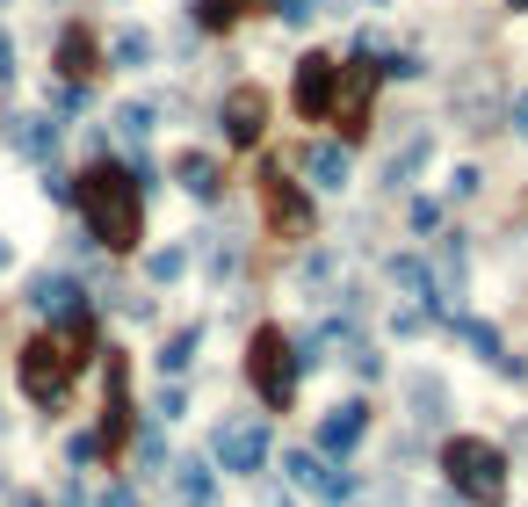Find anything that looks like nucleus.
Listing matches in <instances>:
<instances>
[{"label":"nucleus","mask_w":528,"mask_h":507,"mask_svg":"<svg viewBox=\"0 0 528 507\" xmlns=\"http://www.w3.org/2000/svg\"><path fill=\"white\" fill-rule=\"evenodd\" d=\"M95 363V312L87 319H66V326H44V334H29L15 348V384H22V399L29 406H44L58 413L73 392V377Z\"/></svg>","instance_id":"1"},{"label":"nucleus","mask_w":528,"mask_h":507,"mask_svg":"<svg viewBox=\"0 0 528 507\" xmlns=\"http://www.w3.org/2000/svg\"><path fill=\"white\" fill-rule=\"evenodd\" d=\"M73 211H80L87 240H95L102 254H131L145 240V189H138V174L116 167V160H95V167L80 174Z\"/></svg>","instance_id":"2"},{"label":"nucleus","mask_w":528,"mask_h":507,"mask_svg":"<svg viewBox=\"0 0 528 507\" xmlns=\"http://www.w3.org/2000/svg\"><path fill=\"white\" fill-rule=\"evenodd\" d=\"M442 479H449L456 500L500 507L507 500V450H500V442H485V435H449L442 442Z\"/></svg>","instance_id":"3"},{"label":"nucleus","mask_w":528,"mask_h":507,"mask_svg":"<svg viewBox=\"0 0 528 507\" xmlns=\"http://www.w3.org/2000/svg\"><path fill=\"white\" fill-rule=\"evenodd\" d=\"M246 377H254L268 413H290V399H297V341L283 326H254V341H246Z\"/></svg>","instance_id":"4"},{"label":"nucleus","mask_w":528,"mask_h":507,"mask_svg":"<svg viewBox=\"0 0 528 507\" xmlns=\"http://www.w3.org/2000/svg\"><path fill=\"white\" fill-rule=\"evenodd\" d=\"M283 471H290V486H297V493L333 500V507H348V500L362 493V471L333 464V457H319V450H283Z\"/></svg>","instance_id":"5"},{"label":"nucleus","mask_w":528,"mask_h":507,"mask_svg":"<svg viewBox=\"0 0 528 507\" xmlns=\"http://www.w3.org/2000/svg\"><path fill=\"white\" fill-rule=\"evenodd\" d=\"M22 305L37 312V319H51V326H66V319H87V312H95V305H87V283L66 276V268H37V276L22 283Z\"/></svg>","instance_id":"6"},{"label":"nucleus","mask_w":528,"mask_h":507,"mask_svg":"<svg viewBox=\"0 0 528 507\" xmlns=\"http://www.w3.org/2000/svg\"><path fill=\"white\" fill-rule=\"evenodd\" d=\"M268 428L261 421H217V435H210V464L217 471H232V479H254V471H268Z\"/></svg>","instance_id":"7"},{"label":"nucleus","mask_w":528,"mask_h":507,"mask_svg":"<svg viewBox=\"0 0 528 507\" xmlns=\"http://www.w3.org/2000/svg\"><path fill=\"white\" fill-rule=\"evenodd\" d=\"M377 80H384V66H377L369 51H355V66H340L333 116H340V131H348V138H362V131H369V102H377Z\"/></svg>","instance_id":"8"},{"label":"nucleus","mask_w":528,"mask_h":507,"mask_svg":"<svg viewBox=\"0 0 528 507\" xmlns=\"http://www.w3.org/2000/svg\"><path fill=\"white\" fill-rule=\"evenodd\" d=\"M333 95H340V58L312 51V58H297V80H290V102L304 124H326L333 116Z\"/></svg>","instance_id":"9"},{"label":"nucleus","mask_w":528,"mask_h":507,"mask_svg":"<svg viewBox=\"0 0 528 507\" xmlns=\"http://www.w3.org/2000/svg\"><path fill=\"white\" fill-rule=\"evenodd\" d=\"M261 211H268V225L283 232V240H312V196H304L283 167L261 174Z\"/></svg>","instance_id":"10"},{"label":"nucleus","mask_w":528,"mask_h":507,"mask_svg":"<svg viewBox=\"0 0 528 507\" xmlns=\"http://www.w3.org/2000/svg\"><path fill=\"white\" fill-rule=\"evenodd\" d=\"M362 435H369V406H362V399H340V406H326V413H319L312 450H319V457H333V464H348Z\"/></svg>","instance_id":"11"},{"label":"nucleus","mask_w":528,"mask_h":507,"mask_svg":"<svg viewBox=\"0 0 528 507\" xmlns=\"http://www.w3.org/2000/svg\"><path fill=\"white\" fill-rule=\"evenodd\" d=\"M0 138H8L29 167H51V160H58V138H66V124H58L51 109H29V116H8V124H0Z\"/></svg>","instance_id":"12"},{"label":"nucleus","mask_w":528,"mask_h":507,"mask_svg":"<svg viewBox=\"0 0 528 507\" xmlns=\"http://www.w3.org/2000/svg\"><path fill=\"white\" fill-rule=\"evenodd\" d=\"M217 124H225V145H261V131H268V95L254 80H239L232 95H225V109H217Z\"/></svg>","instance_id":"13"},{"label":"nucleus","mask_w":528,"mask_h":507,"mask_svg":"<svg viewBox=\"0 0 528 507\" xmlns=\"http://www.w3.org/2000/svg\"><path fill=\"white\" fill-rule=\"evenodd\" d=\"M51 66H58V80H80V87H87V73L102 66V44H95V29L66 22V29H58V51H51Z\"/></svg>","instance_id":"14"},{"label":"nucleus","mask_w":528,"mask_h":507,"mask_svg":"<svg viewBox=\"0 0 528 507\" xmlns=\"http://www.w3.org/2000/svg\"><path fill=\"white\" fill-rule=\"evenodd\" d=\"M297 167L312 174L304 189H348V145H333V138H312V145L297 153Z\"/></svg>","instance_id":"15"},{"label":"nucleus","mask_w":528,"mask_h":507,"mask_svg":"<svg viewBox=\"0 0 528 507\" xmlns=\"http://www.w3.org/2000/svg\"><path fill=\"white\" fill-rule=\"evenodd\" d=\"M174 182L189 189L196 203H217V189H225V167H217L210 153H196V145H189V153H174Z\"/></svg>","instance_id":"16"},{"label":"nucleus","mask_w":528,"mask_h":507,"mask_svg":"<svg viewBox=\"0 0 528 507\" xmlns=\"http://www.w3.org/2000/svg\"><path fill=\"white\" fill-rule=\"evenodd\" d=\"M196 348H203V319L174 326V334L160 341V355H152V363H160V377H167V384H181V377H189V363H196Z\"/></svg>","instance_id":"17"},{"label":"nucleus","mask_w":528,"mask_h":507,"mask_svg":"<svg viewBox=\"0 0 528 507\" xmlns=\"http://www.w3.org/2000/svg\"><path fill=\"white\" fill-rule=\"evenodd\" d=\"M174 493H181V507H217V464L210 457H181L174 464Z\"/></svg>","instance_id":"18"},{"label":"nucleus","mask_w":528,"mask_h":507,"mask_svg":"<svg viewBox=\"0 0 528 507\" xmlns=\"http://www.w3.org/2000/svg\"><path fill=\"white\" fill-rule=\"evenodd\" d=\"M152 124H160V102H116V116H109V131L131 145V160L145 153V138H152Z\"/></svg>","instance_id":"19"},{"label":"nucleus","mask_w":528,"mask_h":507,"mask_svg":"<svg viewBox=\"0 0 528 507\" xmlns=\"http://www.w3.org/2000/svg\"><path fill=\"white\" fill-rule=\"evenodd\" d=\"M152 51H160V44H152V29H116V37L102 44V58H109L116 73H138V66H152Z\"/></svg>","instance_id":"20"},{"label":"nucleus","mask_w":528,"mask_h":507,"mask_svg":"<svg viewBox=\"0 0 528 507\" xmlns=\"http://www.w3.org/2000/svg\"><path fill=\"white\" fill-rule=\"evenodd\" d=\"M427 160H434V138H427V131H413V138L391 153V167H384V189H406V182H413V174H420Z\"/></svg>","instance_id":"21"},{"label":"nucleus","mask_w":528,"mask_h":507,"mask_svg":"<svg viewBox=\"0 0 528 507\" xmlns=\"http://www.w3.org/2000/svg\"><path fill=\"white\" fill-rule=\"evenodd\" d=\"M456 334H463V348H471L478 363H507V348H500V326H492V319H471V312H463V319H456Z\"/></svg>","instance_id":"22"},{"label":"nucleus","mask_w":528,"mask_h":507,"mask_svg":"<svg viewBox=\"0 0 528 507\" xmlns=\"http://www.w3.org/2000/svg\"><path fill=\"white\" fill-rule=\"evenodd\" d=\"M427 268H434V276H442V283L456 290V283H463V268H471V247H463V232H449V240L434 247V261H427Z\"/></svg>","instance_id":"23"},{"label":"nucleus","mask_w":528,"mask_h":507,"mask_svg":"<svg viewBox=\"0 0 528 507\" xmlns=\"http://www.w3.org/2000/svg\"><path fill=\"white\" fill-rule=\"evenodd\" d=\"M145 276H152V283H181V276H189V247H160V254H145Z\"/></svg>","instance_id":"24"},{"label":"nucleus","mask_w":528,"mask_h":507,"mask_svg":"<svg viewBox=\"0 0 528 507\" xmlns=\"http://www.w3.org/2000/svg\"><path fill=\"white\" fill-rule=\"evenodd\" d=\"M181 413H189V384H160V399H152V421H160V428H174Z\"/></svg>","instance_id":"25"},{"label":"nucleus","mask_w":528,"mask_h":507,"mask_svg":"<svg viewBox=\"0 0 528 507\" xmlns=\"http://www.w3.org/2000/svg\"><path fill=\"white\" fill-rule=\"evenodd\" d=\"M37 189H44V203H73L80 174H66V167H37Z\"/></svg>","instance_id":"26"},{"label":"nucleus","mask_w":528,"mask_h":507,"mask_svg":"<svg viewBox=\"0 0 528 507\" xmlns=\"http://www.w3.org/2000/svg\"><path fill=\"white\" fill-rule=\"evenodd\" d=\"M239 8H246V0H196V22H203V29H232Z\"/></svg>","instance_id":"27"},{"label":"nucleus","mask_w":528,"mask_h":507,"mask_svg":"<svg viewBox=\"0 0 528 507\" xmlns=\"http://www.w3.org/2000/svg\"><path fill=\"white\" fill-rule=\"evenodd\" d=\"M138 464H145V471H160V464H167V435H160V421L138 428Z\"/></svg>","instance_id":"28"},{"label":"nucleus","mask_w":528,"mask_h":507,"mask_svg":"<svg viewBox=\"0 0 528 507\" xmlns=\"http://www.w3.org/2000/svg\"><path fill=\"white\" fill-rule=\"evenodd\" d=\"M413 406H420V421H442V384H434V377H413Z\"/></svg>","instance_id":"29"},{"label":"nucleus","mask_w":528,"mask_h":507,"mask_svg":"<svg viewBox=\"0 0 528 507\" xmlns=\"http://www.w3.org/2000/svg\"><path fill=\"white\" fill-rule=\"evenodd\" d=\"M413 232H442V203L434 196H413Z\"/></svg>","instance_id":"30"},{"label":"nucleus","mask_w":528,"mask_h":507,"mask_svg":"<svg viewBox=\"0 0 528 507\" xmlns=\"http://www.w3.org/2000/svg\"><path fill=\"white\" fill-rule=\"evenodd\" d=\"M275 15H283L290 29H304V22H312V15H319V0H275Z\"/></svg>","instance_id":"31"},{"label":"nucleus","mask_w":528,"mask_h":507,"mask_svg":"<svg viewBox=\"0 0 528 507\" xmlns=\"http://www.w3.org/2000/svg\"><path fill=\"white\" fill-rule=\"evenodd\" d=\"M66 457H73V464H95V457H102V435H73Z\"/></svg>","instance_id":"32"},{"label":"nucleus","mask_w":528,"mask_h":507,"mask_svg":"<svg viewBox=\"0 0 528 507\" xmlns=\"http://www.w3.org/2000/svg\"><path fill=\"white\" fill-rule=\"evenodd\" d=\"M87 507H138V493H131V486H109V493L87 500Z\"/></svg>","instance_id":"33"},{"label":"nucleus","mask_w":528,"mask_h":507,"mask_svg":"<svg viewBox=\"0 0 528 507\" xmlns=\"http://www.w3.org/2000/svg\"><path fill=\"white\" fill-rule=\"evenodd\" d=\"M8 80H15V37L0 29V87H8Z\"/></svg>","instance_id":"34"},{"label":"nucleus","mask_w":528,"mask_h":507,"mask_svg":"<svg viewBox=\"0 0 528 507\" xmlns=\"http://www.w3.org/2000/svg\"><path fill=\"white\" fill-rule=\"evenodd\" d=\"M58 507H87V493H80V479H66V486H58Z\"/></svg>","instance_id":"35"},{"label":"nucleus","mask_w":528,"mask_h":507,"mask_svg":"<svg viewBox=\"0 0 528 507\" xmlns=\"http://www.w3.org/2000/svg\"><path fill=\"white\" fill-rule=\"evenodd\" d=\"M507 124H514V131H521V138H528V95H521V102H514V116H507Z\"/></svg>","instance_id":"36"},{"label":"nucleus","mask_w":528,"mask_h":507,"mask_svg":"<svg viewBox=\"0 0 528 507\" xmlns=\"http://www.w3.org/2000/svg\"><path fill=\"white\" fill-rule=\"evenodd\" d=\"M0 268H15V240H8V232H0Z\"/></svg>","instance_id":"37"},{"label":"nucleus","mask_w":528,"mask_h":507,"mask_svg":"<svg viewBox=\"0 0 528 507\" xmlns=\"http://www.w3.org/2000/svg\"><path fill=\"white\" fill-rule=\"evenodd\" d=\"M15 507H44V500H37V493H22V500H15Z\"/></svg>","instance_id":"38"},{"label":"nucleus","mask_w":528,"mask_h":507,"mask_svg":"<svg viewBox=\"0 0 528 507\" xmlns=\"http://www.w3.org/2000/svg\"><path fill=\"white\" fill-rule=\"evenodd\" d=\"M507 8H514V15H528V0H507Z\"/></svg>","instance_id":"39"},{"label":"nucleus","mask_w":528,"mask_h":507,"mask_svg":"<svg viewBox=\"0 0 528 507\" xmlns=\"http://www.w3.org/2000/svg\"><path fill=\"white\" fill-rule=\"evenodd\" d=\"M362 8H384V0H362Z\"/></svg>","instance_id":"40"},{"label":"nucleus","mask_w":528,"mask_h":507,"mask_svg":"<svg viewBox=\"0 0 528 507\" xmlns=\"http://www.w3.org/2000/svg\"><path fill=\"white\" fill-rule=\"evenodd\" d=\"M0 8H8V0H0Z\"/></svg>","instance_id":"41"}]
</instances>
